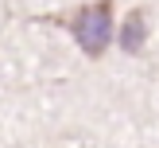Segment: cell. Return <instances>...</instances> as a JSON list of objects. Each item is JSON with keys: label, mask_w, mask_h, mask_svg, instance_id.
<instances>
[{"label": "cell", "mask_w": 159, "mask_h": 148, "mask_svg": "<svg viewBox=\"0 0 159 148\" xmlns=\"http://www.w3.org/2000/svg\"><path fill=\"white\" fill-rule=\"evenodd\" d=\"M54 23H62V27L78 39V47H82L89 59H101V55L109 51V43L116 39L113 0H93V4H82V8H74L70 16H58Z\"/></svg>", "instance_id": "1"}, {"label": "cell", "mask_w": 159, "mask_h": 148, "mask_svg": "<svg viewBox=\"0 0 159 148\" xmlns=\"http://www.w3.org/2000/svg\"><path fill=\"white\" fill-rule=\"evenodd\" d=\"M144 20H148L144 8H132V12L124 16L120 31H116V43H120L124 55H140V51H144V43H148V23Z\"/></svg>", "instance_id": "2"}]
</instances>
